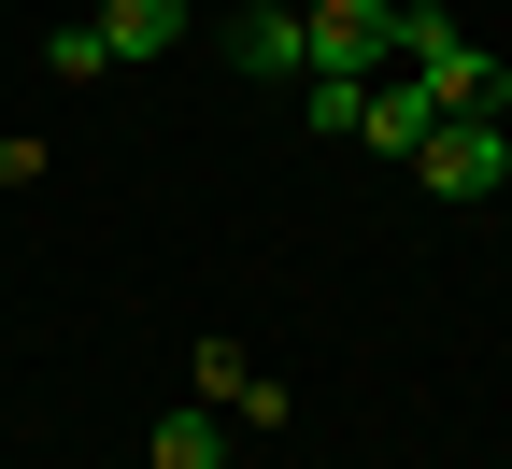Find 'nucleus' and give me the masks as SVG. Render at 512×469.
Wrapping results in <instances>:
<instances>
[{
	"instance_id": "1",
	"label": "nucleus",
	"mask_w": 512,
	"mask_h": 469,
	"mask_svg": "<svg viewBox=\"0 0 512 469\" xmlns=\"http://www.w3.org/2000/svg\"><path fill=\"white\" fill-rule=\"evenodd\" d=\"M384 57H399V72H413L441 114H512V72H498V57H484L456 15H427V0H399V43H384Z\"/></svg>"
},
{
	"instance_id": "7",
	"label": "nucleus",
	"mask_w": 512,
	"mask_h": 469,
	"mask_svg": "<svg viewBox=\"0 0 512 469\" xmlns=\"http://www.w3.org/2000/svg\"><path fill=\"white\" fill-rule=\"evenodd\" d=\"M299 114L328 128V143H356V114H370V72H299Z\"/></svg>"
},
{
	"instance_id": "5",
	"label": "nucleus",
	"mask_w": 512,
	"mask_h": 469,
	"mask_svg": "<svg viewBox=\"0 0 512 469\" xmlns=\"http://www.w3.org/2000/svg\"><path fill=\"white\" fill-rule=\"evenodd\" d=\"M228 43H242V72H256V86H299V72H313V43H299V0H256V15H242Z\"/></svg>"
},
{
	"instance_id": "2",
	"label": "nucleus",
	"mask_w": 512,
	"mask_h": 469,
	"mask_svg": "<svg viewBox=\"0 0 512 469\" xmlns=\"http://www.w3.org/2000/svg\"><path fill=\"white\" fill-rule=\"evenodd\" d=\"M413 185H427V199H498V185H512V128H498V114H441L427 143H413Z\"/></svg>"
},
{
	"instance_id": "3",
	"label": "nucleus",
	"mask_w": 512,
	"mask_h": 469,
	"mask_svg": "<svg viewBox=\"0 0 512 469\" xmlns=\"http://www.w3.org/2000/svg\"><path fill=\"white\" fill-rule=\"evenodd\" d=\"M299 43H313V72H370L399 43V0H299Z\"/></svg>"
},
{
	"instance_id": "6",
	"label": "nucleus",
	"mask_w": 512,
	"mask_h": 469,
	"mask_svg": "<svg viewBox=\"0 0 512 469\" xmlns=\"http://www.w3.org/2000/svg\"><path fill=\"white\" fill-rule=\"evenodd\" d=\"M185 43V0H100V57H171Z\"/></svg>"
},
{
	"instance_id": "8",
	"label": "nucleus",
	"mask_w": 512,
	"mask_h": 469,
	"mask_svg": "<svg viewBox=\"0 0 512 469\" xmlns=\"http://www.w3.org/2000/svg\"><path fill=\"white\" fill-rule=\"evenodd\" d=\"M143 469H242V455L214 441V413H171V427L143 441Z\"/></svg>"
},
{
	"instance_id": "4",
	"label": "nucleus",
	"mask_w": 512,
	"mask_h": 469,
	"mask_svg": "<svg viewBox=\"0 0 512 469\" xmlns=\"http://www.w3.org/2000/svg\"><path fill=\"white\" fill-rule=\"evenodd\" d=\"M427 128H441V100H427L413 72H370V114H356V143H370V157H413Z\"/></svg>"
},
{
	"instance_id": "9",
	"label": "nucleus",
	"mask_w": 512,
	"mask_h": 469,
	"mask_svg": "<svg viewBox=\"0 0 512 469\" xmlns=\"http://www.w3.org/2000/svg\"><path fill=\"white\" fill-rule=\"evenodd\" d=\"M43 72H57V86H100V72H114V57H100V15L57 29V43H43Z\"/></svg>"
}]
</instances>
